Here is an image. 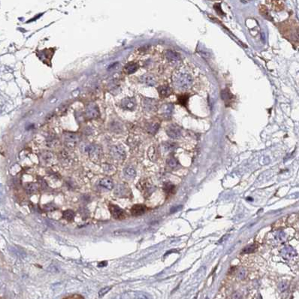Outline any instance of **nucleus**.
<instances>
[{"label": "nucleus", "mask_w": 299, "mask_h": 299, "mask_svg": "<svg viewBox=\"0 0 299 299\" xmlns=\"http://www.w3.org/2000/svg\"><path fill=\"white\" fill-rule=\"evenodd\" d=\"M173 83L174 86L177 90L185 91L192 87L193 85V78L191 75L186 72H175L173 75Z\"/></svg>", "instance_id": "nucleus-1"}, {"label": "nucleus", "mask_w": 299, "mask_h": 299, "mask_svg": "<svg viewBox=\"0 0 299 299\" xmlns=\"http://www.w3.org/2000/svg\"><path fill=\"white\" fill-rule=\"evenodd\" d=\"M288 238V234L286 233V231H284L283 230H278V231H274L271 234V235L269 236L268 241L271 244L278 245V244L286 242Z\"/></svg>", "instance_id": "nucleus-2"}, {"label": "nucleus", "mask_w": 299, "mask_h": 299, "mask_svg": "<svg viewBox=\"0 0 299 299\" xmlns=\"http://www.w3.org/2000/svg\"><path fill=\"white\" fill-rule=\"evenodd\" d=\"M109 211L111 213V216L114 218L115 220H123L126 218L127 215L122 208L118 207L116 205H109Z\"/></svg>", "instance_id": "nucleus-3"}, {"label": "nucleus", "mask_w": 299, "mask_h": 299, "mask_svg": "<svg viewBox=\"0 0 299 299\" xmlns=\"http://www.w3.org/2000/svg\"><path fill=\"white\" fill-rule=\"evenodd\" d=\"M281 256L286 260H292L297 256V252L292 246H286L281 250Z\"/></svg>", "instance_id": "nucleus-4"}, {"label": "nucleus", "mask_w": 299, "mask_h": 299, "mask_svg": "<svg viewBox=\"0 0 299 299\" xmlns=\"http://www.w3.org/2000/svg\"><path fill=\"white\" fill-rule=\"evenodd\" d=\"M166 133L168 135L172 138L177 139L181 136V129L177 125L172 124L168 126Z\"/></svg>", "instance_id": "nucleus-5"}, {"label": "nucleus", "mask_w": 299, "mask_h": 299, "mask_svg": "<svg viewBox=\"0 0 299 299\" xmlns=\"http://www.w3.org/2000/svg\"><path fill=\"white\" fill-rule=\"evenodd\" d=\"M121 108L126 111H132L135 108V100L133 98H127L122 100L120 104Z\"/></svg>", "instance_id": "nucleus-6"}, {"label": "nucleus", "mask_w": 299, "mask_h": 299, "mask_svg": "<svg viewBox=\"0 0 299 299\" xmlns=\"http://www.w3.org/2000/svg\"><path fill=\"white\" fill-rule=\"evenodd\" d=\"M86 114L90 119H94L99 116V111L98 107L95 105H90L86 110Z\"/></svg>", "instance_id": "nucleus-7"}, {"label": "nucleus", "mask_w": 299, "mask_h": 299, "mask_svg": "<svg viewBox=\"0 0 299 299\" xmlns=\"http://www.w3.org/2000/svg\"><path fill=\"white\" fill-rule=\"evenodd\" d=\"M111 154L116 159H124L126 157V152L121 146H114L111 149Z\"/></svg>", "instance_id": "nucleus-8"}, {"label": "nucleus", "mask_w": 299, "mask_h": 299, "mask_svg": "<svg viewBox=\"0 0 299 299\" xmlns=\"http://www.w3.org/2000/svg\"><path fill=\"white\" fill-rule=\"evenodd\" d=\"M147 208L144 205H135L131 208V213L134 216H138L144 214L146 212Z\"/></svg>", "instance_id": "nucleus-9"}, {"label": "nucleus", "mask_w": 299, "mask_h": 299, "mask_svg": "<svg viewBox=\"0 0 299 299\" xmlns=\"http://www.w3.org/2000/svg\"><path fill=\"white\" fill-rule=\"evenodd\" d=\"M143 107L146 111H151L154 110L157 107V101L152 98H145L143 100Z\"/></svg>", "instance_id": "nucleus-10"}, {"label": "nucleus", "mask_w": 299, "mask_h": 299, "mask_svg": "<svg viewBox=\"0 0 299 299\" xmlns=\"http://www.w3.org/2000/svg\"><path fill=\"white\" fill-rule=\"evenodd\" d=\"M174 106L172 104H165L161 107L160 113L165 117H169L173 112Z\"/></svg>", "instance_id": "nucleus-11"}, {"label": "nucleus", "mask_w": 299, "mask_h": 299, "mask_svg": "<svg viewBox=\"0 0 299 299\" xmlns=\"http://www.w3.org/2000/svg\"><path fill=\"white\" fill-rule=\"evenodd\" d=\"M158 92L161 98H166L172 94V90L167 85H162L158 87Z\"/></svg>", "instance_id": "nucleus-12"}, {"label": "nucleus", "mask_w": 299, "mask_h": 299, "mask_svg": "<svg viewBox=\"0 0 299 299\" xmlns=\"http://www.w3.org/2000/svg\"><path fill=\"white\" fill-rule=\"evenodd\" d=\"M138 65L137 63L135 62H129L128 64H126V66L124 67V72H126V74H129V75H131V74L135 73L136 71L138 70Z\"/></svg>", "instance_id": "nucleus-13"}, {"label": "nucleus", "mask_w": 299, "mask_h": 299, "mask_svg": "<svg viewBox=\"0 0 299 299\" xmlns=\"http://www.w3.org/2000/svg\"><path fill=\"white\" fill-rule=\"evenodd\" d=\"M165 55H166V58L169 61L177 62L180 60V56L179 55V54L175 51H172V50H168Z\"/></svg>", "instance_id": "nucleus-14"}, {"label": "nucleus", "mask_w": 299, "mask_h": 299, "mask_svg": "<svg viewBox=\"0 0 299 299\" xmlns=\"http://www.w3.org/2000/svg\"><path fill=\"white\" fill-rule=\"evenodd\" d=\"M99 185L103 186L104 188L108 189V190H111L114 188V183H113L112 180L109 178H103L99 181Z\"/></svg>", "instance_id": "nucleus-15"}, {"label": "nucleus", "mask_w": 299, "mask_h": 299, "mask_svg": "<svg viewBox=\"0 0 299 299\" xmlns=\"http://www.w3.org/2000/svg\"><path fill=\"white\" fill-rule=\"evenodd\" d=\"M141 80H142L144 83H145L146 84L148 85V86H154L156 84V80L155 78H154L153 76L150 75H145L144 76L141 77Z\"/></svg>", "instance_id": "nucleus-16"}, {"label": "nucleus", "mask_w": 299, "mask_h": 299, "mask_svg": "<svg viewBox=\"0 0 299 299\" xmlns=\"http://www.w3.org/2000/svg\"><path fill=\"white\" fill-rule=\"evenodd\" d=\"M75 212L72 211V210H67V211H63V213H62V216H63V218L66 220H68V221H72V220H74V218H75Z\"/></svg>", "instance_id": "nucleus-17"}, {"label": "nucleus", "mask_w": 299, "mask_h": 299, "mask_svg": "<svg viewBox=\"0 0 299 299\" xmlns=\"http://www.w3.org/2000/svg\"><path fill=\"white\" fill-rule=\"evenodd\" d=\"M159 127V125L158 123H150L148 126H147V130L149 133L153 135L155 134V133H157V131H158Z\"/></svg>", "instance_id": "nucleus-18"}, {"label": "nucleus", "mask_w": 299, "mask_h": 299, "mask_svg": "<svg viewBox=\"0 0 299 299\" xmlns=\"http://www.w3.org/2000/svg\"><path fill=\"white\" fill-rule=\"evenodd\" d=\"M65 141H66L68 144H75V142L78 140L77 136L74 134H71V133L66 134V136H65Z\"/></svg>", "instance_id": "nucleus-19"}, {"label": "nucleus", "mask_w": 299, "mask_h": 299, "mask_svg": "<svg viewBox=\"0 0 299 299\" xmlns=\"http://www.w3.org/2000/svg\"><path fill=\"white\" fill-rule=\"evenodd\" d=\"M232 95L228 90H225L222 91V98L225 101V102H229L232 98Z\"/></svg>", "instance_id": "nucleus-20"}, {"label": "nucleus", "mask_w": 299, "mask_h": 299, "mask_svg": "<svg viewBox=\"0 0 299 299\" xmlns=\"http://www.w3.org/2000/svg\"><path fill=\"white\" fill-rule=\"evenodd\" d=\"M38 189H39V187L35 183H28L27 186H26V190H27V193L29 194L36 193L38 191Z\"/></svg>", "instance_id": "nucleus-21"}, {"label": "nucleus", "mask_w": 299, "mask_h": 299, "mask_svg": "<svg viewBox=\"0 0 299 299\" xmlns=\"http://www.w3.org/2000/svg\"><path fill=\"white\" fill-rule=\"evenodd\" d=\"M135 299H152V297L146 292H138L135 293Z\"/></svg>", "instance_id": "nucleus-22"}, {"label": "nucleus", "mask_w": 299, "mask_h": 299, "mask_svg": "<svg viewBox=\"0 0 299 299\" xmlns=\"http://www.w3.org/2000/svg\"><path fill=\"white\" fill-rule=\"evenodd\" d=\"M256 249V246L255 244H249V245L245 246L241 252H242V253H251L253 251H255Z\"/></svg>", "instance_id": "nucleus-23"}, {"label": "nucleus", "mask_w": 299, "mask_h": 299, "mask_svg": "<svg viewBox=\"0 0 299 299\" xmlns=\"http://www.w3.org/2000/svg\"><path fill=\"white\" fill-rule=\"evenodd\" d=\"M125 173L127 176L130 177H134L135 176V169L132 167H128L126 168V170H125Z\"/></svg>", "instance_id": "nucleus-24"}, {"label": "nucleus", "mask_w": 299, "mask_h": 299, "mask_svg": "<svg viewBox=\"0 0 299 299\" xmlns=\"http://www.w3.org/2000/svg\"><path fill=\"white\" fill-rule=\"evenodd\" d=\"M188 99H189V96H187V95H183V96H180L178 97V102L182 105H186Z\"/></svg>", "instance_id": "nucleus-25"}, {"label": "nucleus", "mask_w": 299, "mask_h": 299, "mask_svg": "<svg viewBox=\"0 0 299 299\" xmlns=\"http://www.w3.org/2000/svg\"><path fill=\"white\" fill-rule=\"evenodd\" d=\"M260 12H261V14H262V15L265 17V18H268V19H269V20H271L270 18L271 17L270 14H269L268 11L267 9H266V8H264V7H262V8H261V9H260Z\"/></svg>", "instance_id": "nucleus-26"}, {"label": "nucleus", "mask_w": 299, "mask_h": 299, "mask_svg": "<svg viewBox=\"0 0 299 299\" xmlns=\"http://www.w3.org/2000/svg\"><path fill=\"white\" fill-rule=\"evenodd\" d=\"M111 289V287H110V286L105 287V288H103L102 290H101L99 291V292H98V296H99L100 298H101V297H103L105 295L107 292H109Z\"/></svg>", "instance_id": "nucleus-27"}, {"label": "nucleus", "mask_w": 299, "mask_h": 299, "mask_svg": "<svg viewBox=\"0 0 299 299\" xmlns=\"http://www.w3.org/2000/svg\"><path fill=\"white\" fill-rule=\"evenodd\" d=\"M168 165L170 167L175 168L177 165V162L176 159H175L171 158V159H168Z\"/></svg>", "instance_id": "nucleus-28"}, {"label": "nucleus", "mask_w": 299, "mask_h": 299, "mask_svg": "<svg viewBox=\"0 0 299 299\" xmlns=\"http://www.w3.org/2000/svg\"><path fill=\"white\" fill-rule=\"evenodd\" d=\"M174 189H175V186H174L173 185L170 184V183H168V184L165 185V187H164V190H165L167 193H171V192L173 191Z\"/></svg>", "instance_id": "nucleus-29"}, {"label": "nucleus", "mask_w": 299, "mask_h": 299, "mask_svg": "<svg viewBox=\"0 0 299 299\" xmlns=\"http://www.w3.org/2000/svg\"><path fill=\"white\" fill-rule=\"evenodd\" d=\"M63 299H84V298H83L82 295H78V294H75V295H70V296L66 297V298H65Z\"/></svg>", "instance_id": "nucleus-30"}, {"label": "nucleus", "mask_w": 299, "mask_h": 299, "mask_svg": "<svg viewBox=\"0 0 299 299\" xmlns=\"http://www.w3.org/2000/svg\"><path fill=\"white\" fill-rule=\"evenodd\" d=\"M246 272L244 270H241L238 272V277L240 279H244V277H246Z\"/></svg>", "instance_id": "nucleus-31"}, {"label": "nucleus", "mask_w": 299, "mask_h": 299, "mask_svg": "<svg viewBox=\"0 0 299 299\" xmlns=\"http://www.w3.org/2000/svg\"><path fill=\"white\" fill-rule=\"evenodd\" d=\"M287 287H288V284L285 282H281L280 284V286H279V288H280V290L281 291H285L287 289Z\"/></svg>", "instance_id": "nucleus-32"}]
</instances>
